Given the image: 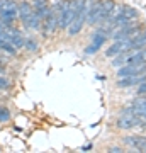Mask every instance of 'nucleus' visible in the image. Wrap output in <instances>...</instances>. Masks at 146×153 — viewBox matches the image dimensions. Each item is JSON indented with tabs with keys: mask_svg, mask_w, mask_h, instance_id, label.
<instances>
[{
	"mask_svg": "<svg viewBox=\"0 0 146 153\" xmlns=\"http://www.w3.org/2000/svg\"><path fill=\"white\" fill-rule=\"evenodd\" d=\"M24 46H26L29 51H36V49H38V41H34V39H26Z\"/></svg>",
	"mask_w": 146,
	"mask_h": 153,
	"instance_id": "15",
	"label": "nucleus"
},
{
	"mask_svg": "<svg viewBox=\"0 0 146 153\" xmlns=\"http://www.w3.org/2000/svg\"><path fill=\"white\" fill-rule=\"evenodd\" d=\"M110 152L112 153H121L122 150H121V148H110Z\"/></svg>",
	"mask_w": 146,
	"mask_h": 153,
	"instance_id": "20",
	"label": "nucleus"
},
{
	"mask_svg": "<svg viewBox=\"0 0 146 153\" xmlns=\"http://www.w3.org/2000/svg\"><path fill=\"white\" fill-rule=\"evenodd\" d=\"M33 7H31V4H27V2H22L21 5L17 7V14H19V19H21L22 22L27 21V17L33 14Z\"/></svg>",
	"mask_w": 146,
	"mask_h": 153,
	"instance_id": "13",
	"label": "nucleus"
},
{
	"mask_svg": "<svg viewBox=\"0 0 146 153\" xmlns=\"http://www.w3.org/2000/svg\"><path fill=\"white\" fill-rule=\"evenodd\" d=\"M90 0H85V4H83V7L80 9V12L75 16V19L71 21V24L68 26V34L70 36H75V34H78L82 31V26L85 24V21H87V14H88V9H90Z\"/></svg>",
	"mask_w": 146,
	"mask_h": 153,
	"instance_id": "2",
	"label": "nucleus"
},
{
	"mask_svg": "<svg viewBox=\"0 0 146 153\" xmlns=\"http://www.w3.org/2000/svg\"><path fill=\"white\" fill-rule=\"evenodd\" d=\"M126 43H127V39H117V41L112 44V46H109V48L105 49V56H109V58H114L116 55H119V53L126 51Z\"/></svg>",
	"mask_w": 146,
	"mask_h": 153,
	"instance_id": "9",
	"label": "nucleus"
},
{
	"mask_svg": "<svg viewBox=\"0 0 146 153\" xmlns=\"http://www.w3.org/2000/svg\"><path fill=\"white\" fill-rule=\"evenodd\" d=\"M46 4V0H34V9H38V7L44 5Z\"/></svg>",
	"mask_w": 146,
	"mask_h": 153,
	"instance_id": "19",
	"label": "nucleus"
},
{
	"mask_svg": "<svg viewBox=\"0 0 146 153\" xmlns=\"http://www.w3.org/2000/svg\"><path fill=\"white\" fill-rule=\"evenodd\" d=\"M24 26H26V29H31V31H36V29L41 27V17L36 14V12H33L31 16L27 17L26 22H22Z\"/></svg>",
	"mask_w": 146,
	"mask_h": 153,
	"instance_id": "12",
	"label": "nucleus"
},
{
	"mask_svg": "<svg viewBox=\"0 0 146 153\" xmlns=\"http://www.w3.org/2000/svg\"><path fill=\"white\" fill-rule=\"evenodd\" d=\"M36 14H38L39 17H41V21H43L44 17L48 16V12H49V7H48V4H44V5H41V7H38V9H36Z\"/></svg>",
	"mask_w": 146,
	"mask_h": 153,
	"instance_id": "14",
	"label": "nucleus"
},
{
	"mask_svg": "<svg viewBox=\"0 0 146 153\" xmlns=\"http://www.w3.org/2000/svg\"><path fill=\"white\" fill-rule=\"evenodd\" d=\"M146 61V49H136L133 55H127V60H126V65H138V63H145Z\"/></svg>",
	"mask_w": 146,
	"mask_h": 153,
	"instance_id": "11",
	"label": "nucleus"
},
{
	"mask_svg": "<svg viewBox=\"0 0 146 153\" xmlns=\"http://www.w3.org/2000/svg\"><path fill=\"white\" fill-rule=\"evenodd\" d=\"M138 31H139V29L136 27V26H131V22H129V24L119 26V27H117V31H114L112 38L116 39V41H117V39H129V38H133Z\"/></svg>",
	"mask_w": 146,
	"mask_h": 153,
	"instance_id": "4",
	"label": "nucleus"
},
{
	"mask_svg": "<svg viewBox=\"0 0 146 153\" xmlns=\"http://www.w3.org/2000/svg\"><path fill=\"white\" fill-rule=\"evenodd\" d=\"M9 117H10V112H9V109L0 105V123H2V121H9Z\"/></svg>",
	"mask_w": 146,
	"mask_h": 153,
	"instance_id": "16",
	"label": "nucleus"
},
{
	"mask_svg": "<svg viewBox=\"0 0 146 153\" xmlns=\"http://www.w3.org/2000/svg\"><path fill=\"white\" fill-rule=\"evenodd\" d=\"M126 145L136 148L138 152H146V138H141V136H127L124 138Z\"/></svg>",
	"mask_w": 146,
	"mask_h": 153,
	"instance_id": "10",
	"label": "nucleus"
},
{
	"mask_svg": "<svg viewBox=\"0 0 146 153\" xmlns=\"http://www.w3.org/2000/svg\"><path fill=\"white\" fill-rule=\"evenodd\" d=\"M17 16V5L12 0H2L0 2V22L4 26H12Z\"/></svg>",
	"mask_w": 146,
	"mask_h": 153,
	"instance_id": "1",
	"label": "nucleus"
},
{
	"mask_svg": "<svg viewBox=\"0 0 146 153\" xmlns=\"http://www.w3.org/2000/svg\"><path fill=\"white\" fill-rule=\"evenodd\" d=\"M146 46V33H136L133 38L127 39L126 43V51H136Z\"/></svg>",
	"mask_w": 146,
	"mask_h": 153,
	"instance_id": "3",
	"label": "nucleus"
},
{
	"mask_svg": "<svg viewBox=\"0 0 146 153\" xmlns=\"http://www.w3.org/2000/svg\"><path fill=\"white\" fill-rule=\"evenodd\" d=\"M114 10H116V2L114 0H102V10H100V21H110Z\"/></svg>",
	"mask_w": 146,
	"mask_h": 153,
	"instance_id": "8",
	"label": "nucleus"
},
{
	"mask_svg": "<svg viewBox=\"0 0 146 153\" xmlns=\"http://www.w3.org/2000/svg\"><path fill=\"white\" fill-rule=\"evenodd\" d=\"M138 94H139V95H146V82H143L139 87H138Z\"/></svg>",
	"mask_w": 146,
	"mask_h": 153,
	"instance_id": "17",
	"label": "nucleus"
},
{
	"mask_svg": "<svg viewBox=\"0 0 146 153\" xmlns=\"http://www.w3.org/2000/svg\"><path fill=\"white\" fill-rule=\"evenodd\" d=\"M9 87V80H5L4 76H0V88H7Z\"/></svg>",
	"mask_w": 146,
	"mask_h": 153,
	"instance_id": "18",
	"label": "nucleus"
},
{
	"mask_svg": "<svg viewBox=\"0 0 146 153\" xmlns=\"http://www.w3.org/2000/svg\"><path fill=\"white\" fill-rule=\"evenodd\" d=\"M100 10H102V0H99V2L93 4V5H90L88 14H87L88 24H97V22L100 21Z\"/></svg>",
	"mask_w": 146,
	"mask_h": 153,
	"instance_id": "6",
	"label": "nucleus"
},
{
	"mask_svg": "<svg viewBox=\"0 0 146 153\" xmlns=\"http://www.w3.org/2000/svg\"><path fill=\"white\" fill-rule=\"evenodd\" d=\"M105 41H107V36H105V34H102V33H99V31H95V33H93V36H92V44L85 49V55H95Z\"/></svg>",
	"mask_w": 146,
	"mask_h": 153,
	"instance_id": "5",
	"label": "nucleus"
},
{
	"mask_svg": "<svg viewBox=\"0 0 146 153\" xmlns=\"http://www.w3.org/2000/svg\"><path fill=\"white\" fill-rule=\"evenodd\" d=\"M43 21H44V34L54 33V31H56V27H58V16H56L51 9H49L48 16L44 17Z\"/></svg>",
	"mask_w": 146,
	"mask_h": 153,
	"instance_id": "7",
	"label": "nucleus"
}]
</instances>
